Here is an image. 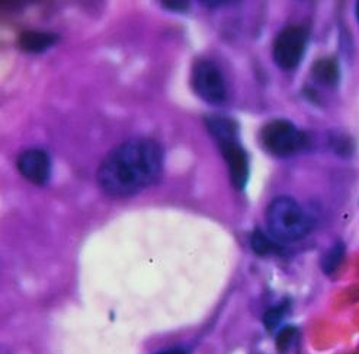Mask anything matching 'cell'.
<instances>
[{"label":"cell","mask_w":359,"mask_h":354,"mask_svg":"<svg viewBox=\"0 0 359 354\" xmlns=\"http://www.w3.org/2000/svg\"><path fill=\"white\" fill-rule=\"evenodd\" d=\"M162 171L161 145L151 139H131L104 157L96 172V181L112 199H126L156 184Z\"/></svg>","instance_id":"6da1fadb"},{"label":"cell","mask_w":359,"mask_h":354,"mask_svg":"<svg viewBox=\"0 0 359 354\" xmlns=\"http://www.w3.org/2000/svg\"><path fill=\"white\" fill-rule=\"evenodd\" d=\"M205 126L214 137L227 164L230 181L236 190H245L249 180V157L237 142V124L224 115H208Z\"/></svg>","instance_id":"7a4b0ae2"},{"label":"cell","mask_w":359,"mask_h":354,"mask_svg":"<svg viewBox=\"0 0 359 354\" xmlns=\"http://www.w3.org/2000/svg\"><path fill=\"white\" fill-rule=\"evenodd\" d=\"M266 225L273 238L283 242L300 241L313 228L310 216L287 195L276 197L271 202L266 210Z\"/></svg>","instance_id":"3957f363"},{"label":"cell","mask_w":359,"mask_h":354,"mask_svg":"<svg viewBox=\"0 0 359 354\" xmlns=\"http://www.w3.org/2000/svg\"><path fill=\"white\" fill-rule=\"evenodd\" d=\"M261 143L273 156L285 157L303 150L309 139L288 120H272L261 130Z\"/></svg>","instance_id":"277c9868"},{"label":"cell","mask_w":359,"mask_h":354,"mask_svg":"<svg viewBox=\"0 0 359 354\" xmlns=\"http://www.w3.org/2000/svg\"><path fill=\"white\" fill-rule=\"evenodd\" d=\"M309 41V31L303 25H290L273 41L272 57L283 70H294L302 63Z\"/></svg>","instance_id":"5b68a950"},{"label":"cell","mask_w":359,"mask_h":354,"mask_svg":"<svg viewBox=\"0 0 359 354\" xmlns=\"http://www.w3.org/2000/svg\"><path fill=\"white\" fill-rule=\"evenodd\" d=\"M191 85L195 93L208 104H223L227 98V86L222 70L210 60H198L191 73Z\"/></svg>","instance_id":"8992f818"},{"label":"cell","mask_w":359,"mask_h":354,"mask_svg":"<svg viewBox=\"0 0 359 354\" xmlns=\"http://www.w3.org/2000/svg\"><path fill=\"white\" fill-rule=\"evenodd\" d=\"M18 171L25 180L35 185H46L51 176V162L48 155L41 149H28L22 152L16 162Z\"/></svg>","instance_id":"52a82bcc"},{"label":"cell","mask_w":359,"mask_h":354,"mask_svg":"<svg viewBox=\"0 0 359 354\" xmlns=\"http://www.w3.org/2000/svg\"><path fill=\"white\" fill-rule=\"evenodd\" d=\"M58 41V37L50 32L41 31H25L19 35V48L27 53H43L53 47Z\"/></svg>","instance_id":"ba28073f"},{"label":"cell","mask_w":359,"mask_h":354,"mask_svg":"<svg viewBox=\"0 0 359 354\" xmlns=\"http://www.w3.org/2000/svg\"><path fill=\"white\" fill-rule=\"evenodd\" d=\"M311 74L316 82L326 86H334L339 82V77H341V70H339L336 58L327 57V58H322V60H317L314 63L311 69Z\"/></svg>","instance_id":"9c48e42d"},{"label":"cell","mask_w":359,"mask_h":354,"mask_svg":"<svg viewBox=\"0 0 359 354\" xmlns=\"http://www.w3.org/2000/svg\"><path fill=\"white\" fill-rule=\"evenodd\" d=\"M345 252H346L345 244L344 242H337L323 255L320 267L325 271V274L330 275V274L337 271V268L341 267V264L344 263Z\"/></svg>","instance_id":"30bf717a"},{"label":"cell","mask_w":359,"mask_h":354,"mask_svg":"<svg viewBox=\"0 0 359 354\" xmlns=\"http://www.w3.org/2000/svg\"><path fill=\"white\" fill-rule=\"evenodd\" d=\"M250 245H252L253 252L257 254V255H261V257H266V255L281 252V247H279L271 238H268V236L262 230H259V229H256L252 233Z\"/></svg>","instance_id":"8fae6325"},{"label":"cell","mask_w":359,"mask_h":354,"mask_svg":"<svg viewBox=\"0 0 359 354\" xmlns=\"http://www.w3.org/2000/svg\"><path fill=\"white\" fill-rule=\"evenodd\" d=\"M287 309H288V302H283L281 305L269 309L264 315V324L268 331H272L279 325V322H281L284 318V315L287 313Z\"/></svg>","instance_id":"7c38bea8"},{"label":"cell","mask_w":359,"mask_h":354,"mask_svg":"<svg viewBox=\"0 0 359 354\" xmlns=\"http://www.w3.org/2000/svg\"><path fill=\"white\" fill-rule=\"evenodd\" d=\"M297 336V329L294 327H285L278 332L276 336V348L279 353H287L291 344L294 343V339Z\"/></svg>","instance_id":"4fadbf2b"},{"label":"cell","mask_w":359,"mask_h":354,"mask_svg":"<svg viewBox=\"0 0 359 354\" xmlns=\"http://www.w3.org/2000/svg\"><path fill=\"white\" fill-rule=\"evenodd\" d=\"M163 6L175 12H182L189 8V2H182V0H169V2H163Z\"/></svg>","instance_id":"5bb4252c"},{"label":"cell","mask_w":359,"mask_h":354,"mask_svg":"<svg viewBox=\"0 0 359 354\" xmlns=\"http://www.w3.org/2000/svg\"><path fill=\"white\" fill-rule=\"evenodd\" d=\"M156 354H189V353L184 348H172V350H165V351L156 353Z\"/></svg>","instance_id":"9a60e30c"},{"label":"cell","mask_w":359,"mask_h":354,"mask_svg":"<svg viewBox=\"0 0 359 354\" xmlns=\"http://www.w3.org/2000/svg\"><path fill=\"white\" fill-rule=\"evenodd\" d=\"M356 18H358V21H359V2L356 5Z\"/></svg>","instance_id":"2e32d148"}]
</instances>
